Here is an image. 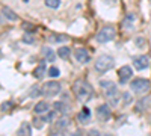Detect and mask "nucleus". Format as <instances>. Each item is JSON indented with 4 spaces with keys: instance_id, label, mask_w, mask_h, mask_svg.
I'll return each mask as SVG.
<instances>
[{
    "instance_id": "obj_1",
    "label": "nucleus",
    "mask_w": 151,
    "mask_h": 136,
    "mask_svg": "<svg viewBox=\"0 0 151 136\" xmlns=\"http://www.w3.org/2000/svg\"><path fill=\"white\" fill-rule=\"evenodd\" d=\"M73 91H74L76 97H77V100L82 103L89 101L92 98V92H94L92 86L85 80H76L73 85Z\"/></svg>"
},
{
    "instance_id": "obj_2",
    "label": "nucleus",
    "mask_w": 151,
    "mask_h": 136,
    "mask_svg": "<svg viewBox=\"0 0 151 136\" xmlns=\"http://www.w3.org/2000/svg\"><path fill=\"white\" fill-rule=\"evenodd\" d=\"M100 85H101V88H103V91H104V95L109 98V100H110L113 104L118 103V100H119V92H118L116 85L113 83V82H110V80H101V82H100Z\"/></svg>"
},
{
    "instance_id": "obj_3",
    "label": "nucleus",
    "mask_w": 151,
    "mask_h": 136,
    "mask_svg": "<svg viewBox=\"0 0 151 136\" xmlns=\"http://www.w3.org/2000/svg\"><path fill=\"white\" fill-rule=\"evenodd\" d=\"M113 65H115V59H113L112 56H107V55H103L100 56L97 60H95V71L97 73H106L109 71L110 68H113Z\"/></svg>"
},
{
    "instance_id": "obj_4",
    "label": "nucleus",
    "mask_w": 151,
    "mask_h": 136,
    "mask_svg": "<svg viewBox=\"0 0 151 136\" xmlns=\"http://www.w3.org/2000/svg\"><path fill=\"white\" fill-rule=\"evenodd\" d=\"M150 86H151L150 80H148V79H144V77H137V79H134V80L130 83L132 91L136 92V94H145V92H148Z\"/></svg>"
},
{
    "instance_id": "obj_5",
    "label": "nucleus",
    "mask_w": 151,
    "mask_h": 136,
    "mask_svg": "<svg viewBox=\"0 0 151 136\" xmlns=\"http://www.w3.org/2000/svg\"><path fill=\"white\" fill-rule=\"evenodd\" d=\"M115 35H116L115 27H113V26H104L101 30L97 33V41L101 42V44L109 42V41H112L113 38H115Z\"/></svg>"
},
{
    "instance_id": "obj_6",
    "label": "nucleus",
    "mask_w": 151,
    "mask_h": 136,
    "mask_svg": "<svg viewBox=\"0 0 151 136\" xmlns=\"http://www.w3.org/2000/svg\"><path fill=\"white\" fill-rule=\"evenodd\" d=\"M59 92H60V83L55 82V80H50V82L44 83L42 88H41V94L45 95V97H55Z\"/></svg>"
},
{
    "instance_id": "obj_7",
    "label": "nucleus",
    "mask_w": 151,
    "mask_h": 136,
    "mask_svg": "<svg viewBox=\"0 0 151 136\" xmlns=\"http://www.w3.org/2000/svg\"><path fill=\"white\" fill-rule=\"evenodd\" d=\"M74 58H76V60H77V62H80V64H88V62L91 60V55H89V52H88L85 47L76 48V50H74Z\"/></svg>"
},
{
    "instance_id": "obj_8",
    "label": "nucleus",
    "mask_w": 151,
    "mask_h": 136,
    "mask_svg": "<svg viewBox=\"0 0 151 136\" xmlns=\"http://www.w3.org/2000/svg\"><path fill=\"white\" fill-rule=\"evenodd\" d=\"M118 76H119V82L121 83H127L132 77H133V70L129 65H124L118 70Z\"/></svg>"
},
{
    "instance_id": "obj_9",
    "label": "nucleus",
    "mask_w": 151,
    "mask_h": 136,
    "mask_svg": "<svg viewBox=\"0 0 151 136\" xmlns=\"http://www.w3.org/2000/svg\"><path fill=\"white\" fill-rule=\"evenodd\" d=\"M133 65H134V68H136V70H139V71L147 70V68H148V65H150V59H148V56H145V55L136 56V58L133 59Z\"/></svg>"
},
{
    "instance_id": "obj_10",
    "label": "nucleus",
    "mask_w": 151,
    "mask_h": 136,
    "mask_svg": "<svg viewBox=\"0 0 151 136\" xmlns=\"http://www.w3.org/2000/svg\"><path fill=\"white\" fill-rule=\"evenodd\" d=\"M97 117H98V119H101V121H107L110 118L109 104H100L97 107Z\"/></svg>"
},
{
    "instance_id": "obj_11",
    "label": "nucleus",
    "mask_w": 151,
    "mask_h": 136,
    "mask_svg": "<svg viewBox=\"0 0 151 136\" xmlns=\"http://www.w3.org/2000/svg\"><path fill=\"white\" fill-rule=\"evenodd\" d=\"M17 136H32V127L29 122H23L17 132Z\"/></svg>"
},
{
    "instance_id": "obj_12",
    "label": "nucleus",
    "mask_w": 151,
    "mask_h": 136,
    "mask_svg": "<svg viewBox=\"0 0 151 136\" xmlns=\"http://www.w3.org/2000/svg\"><path fill=\"white\" fill-rule=\"evenodd\" d=\"M2 14H3V17L6 18V20H9V21H17L18 20V15L15 14L12 9H9V8H2Z\"/></svg>"
},
{
    "instance_id": "obj_13",
    "label": "nucleus",
    "mask_w": 151,
    "mask_h": 136,
    "mask_svg": "<svg viewBox=\"0 0 151 136\" xmlns=\"http://www.w3.org/2000/svg\"><path fill=\"white\" fill-rule=\"evenodd\" d=\"M33 110H35V114H44V112H48V110H50V104H48L47 101H40V103H36V104H35Z\"/></svg>"
},
{
    "instance_id": "obj_14",
    "label": "nucleus",
    "mask_w": 151,
    "mask_h": 136,
    "mask_svg": "<svg viewBox=\"0 0 151 136\" xmlns=\"http://www.w3.org/2000/svg\"><path fill=\"white\" fill-rule=\"evenodd\" d=\"M41 52H42L45 60H48V62H55L56 56H55V52H53L50 47H42V50H41Z\"/></svg>"
},
{
    "instance_id": "obj_15",
    "label": "nucleus",
    "mask_w": 151,
    "mask_h": 136,
    "mask_svg": "<svg viewBox=\"0 0 151 136\" xmlns=\"http://www.w3.org/2000/svg\"><path fill=\"white\" fill-rule=\"evenodd\" d=\"M89 117H91V110L88 109L86 106H83L82 112L79 114V121L80 122H88V121H89Z\"/></svg>"
},
{
    "instance_id": "obj_16",
    "label": "nucleus",
    "mask_w": 151,
    "mask_h": 136,
    "mask_svg": "<svg viewBox=\"0 0 151 136\" xmlns=\"http://www.w3.org/2000/svg\"><path fill=\"white\" fill-rule=\"evenodd\" d=\"M134 20H136V15L132 14V12H129V14L125 15L124 21H122V26H124V27H132L133 23H134Z\"/></svg>"
},
{
    "instance_id": "obj_17",
    "label": "nucleus",
    "mask_w": 151,
    "mask_h": 136,
    "mask_svg": "<svg viewBox=\"0 0 151 136\" xmlns=\"http://www.w3.org/2000/svg\"><path fill=\"white\" fill-rule=\"evenodd\" d=\"M45 71H47L45 64H40V65L36 67V70L33 71V76H35L36 79H42V77H44V74H45Z\"/></svg>"
},
{
    "instance_id": "obj_18",
    "label": "nucleus",
    "mask_w": 151,
    "mask_h": 136,
    "mask_svg": "<svg viewBox=\"0 0 151 136\" xmlns=\"http://www.w3.org/2000/svg\"><path fill=\"white\" fill-rule=\"evenodd\" d=\"M48 41L50 42H65L68 41V36L67 35H52L48 38Z\"/></svg>"
},
{
    "instance_id": "obj_19",
    "label": "nucleus",
    "mask_w": 151,
    "mask_h": 136,
    "mask_svg": "<svg viewBox=\"0 0 151 136\" xmlns=\"http://www.w3.org/2000/svg\"><path fill=\"white\" fill-rule=\"evenodd\" d=\"M68 124H70V119H68V118H65V117H60V119L58 121V124H56V129L64 130L65 127H68Z\"/></svg>"
},
{
    "instance_id": "obj_20",
    "label": "nucleus",
    "mask_w": 151,
    "mask_h": 136,
    "mask_svg": "<svg viewBox=\"0 0 151 136\" xmlns=\"http://www.w3.org/2000/svg\"><path fill=\"white\" fill-rule=\"evenodd\" d=\"M70 53H71V50H70L68 47H59V50H58V55H59L62 59H68Z\"/></svg>"
},
{
    "instance_id": "obj_21",
    "label": "nucleus",
    "mask_w": 151,
    "mask_h": 136,
    "mask_svg": "<svg viewBox=\"0 0 151 136\" xmlns=\"http://www.w3.org/2000/svg\"><path fill=\"white\" fill-rule=\"evenodd\" d=\"M44 3H45L47 8L56 9V8H59V5H60V0H44Z\"/></svg>"
},
{
    "instance_id": "obj_22",
    "label": "nucleus",
    "mask_w": 151,
    "mask_h": 136,
    "mask_svg": "<svg viewBox=\"0 0 151 136\" xmlns=\"http://www.w3.org/2000/svg\"><path fill=\"white\" fill-rule=\"evenodd\" d=\"M23 41L27 42V44H33V42H35V38L30 35V32H26V33L23 35Z\"/></svg>"
},
{
    "instance_id": "obj_23",
    "label": "nucleus",
    "mask_w": 151,
    "mask_h": 136,
    "mask_svg": "<svg viewBox=\"0 0 151 136\" xmlns=\"http://www.w3.org/2000/svg\"><path fill=\"white\" fill-rule=\"evenodd\" d=\"M59 74H60L59 68H56V67H52V68H48V76H50V77H58Z\"/></svg>"
},
{
    "instance_id": "obj_24",
    "label": "nucleus",
    "mask_w": 151,
    "mask_h": 136,
    "mask_svg": "<svg viewBox=\"0 0 151 136\" xmlns=\"http://www.w3.org/2000/svg\"><path fill=\"white\" fill-rule=\"evenodd\" d=\"M41 94V89L40 88H38V86H32V88H30V97L32 98H35V97H38V95H40Z\"/></svg>"
},
{
    "instance_id": "obj_25",
    "label": "nucleus",
    "mask_w": 151,
    "mask_h": 136,
    "mask_svg": "<svg viewBox=\"0 0 151 136\" xmlns=\"http://www.w3.org/2000/svg\"><path fill=\"white\" fill-rule=\"evenodd\" d=\"M88 136H113V135H109V133H100L98 130H89V132H88Z\"/></svg>"
},
{
    "instance_id": "obj_26",
    "label": "nucleus",
    "mask_w": 151,
    "mask_h": 136,
    "mask_svg": "<svg viewBox=\"0 0 151 136\" xmlns=\"http://www.w3.org/2000/svg\"><path fill=\"white\" fill-rule=\"evenodd\" d=\"M55 117H56V112H50V114H47V117L44 118V122H52V121L55 119Z\"/></svg>"
},
{
    "instance_id": "obj_27",
    "label": "nucleus",
    "mask_w": 151,
    "mask_h": 136,
    "mask_svg": "<svg viewBox=\"0 0 151 136\" xmlns=\"http://www.w3.org/2000/svg\"><path fill=\"white\" fill-rule=\"evenodd\" d=\"M136 44H137V47H144L145 40H144V38H136Z\"/></svg>"
},
{
    "instance_id": "obj_28",
    "label": "nucleus",
    "mask_w": 151,
    "mask_h": 136,
    "mask_svg": "<svg viewBox=\"0 0 151 136\" xmlns=\"http://www.w3.org/2000/svg\"><path fill=\"white\" fill-rule=\"evenodd\" d=\"M55 107H56L58 110H64V103L58 101V103H55Z\"/></svg>"
},
{
    "instance_id": "obj_29",
    "label": "nucleus",
    "mask_w": 151,
    "mask_h": 136,
    "mask_svg": "<svg viewBox=\"0 0 151 136\" xmlns=\"http://www.w3.org/2000/svg\"><path fill=\"white\" fill-rule=\"evenodd\" d=\"M11 106H12V104H11L9 101H5V103H3V106H2V109H3V110H8Z\"/></svg>"
},
{
    "instance_id": "obj_30",
    "label": "nucleus",
    "mask_w": 151,
    "mask_h": 136,
    "mask_svg": "<svg viewBox=\"0 0 151 136\" xmlns=\"http://www.w3.org/2000/svg\"><path fill=\"white\" fill-rule=\"evenodd\" d=\"M103 2H104V3H107V5H113V3L116 2V0H103Z\"/></svg>"
},
{
    "instance_id": "obj_31",
    "label": "nucleus",
    "mask_w": 151,
    "mask_h": 136,
    "mask_svg": "<svg viewBox=\"0 0 151 136\" xmlns=\"http://www.w3.org/2000/svg\"><path fill=\"white\" fill-rule=\"evenodd\" d=\"M71 136H80V132H74Z\"/></svg>"
},
{
    "instance_id": "obj_32",
    "label": "nucleus",
    "mask_w": 151,
    "mask_h": 136,
    "mask_svg": "<svg viewBox=\"0 0 151 136\" xmlns=\"http://www.w3.org/2000/svg\"><path fill=\"white\" fill-rule=\"evenodd\" d=\"M0 58H2V53H0Z\"/></svg>"
}]
</instances>
